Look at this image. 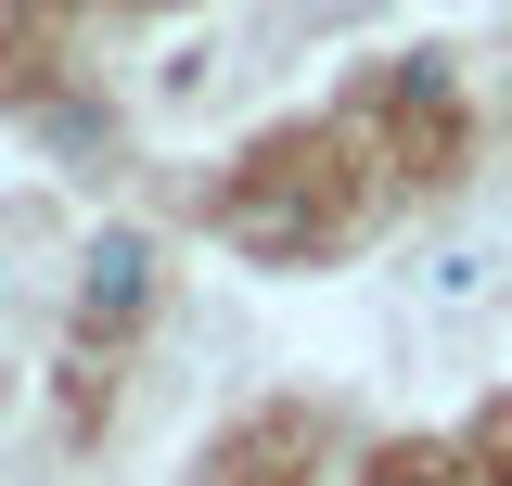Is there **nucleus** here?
<instances>
[{
	"label": "nucleus",
	"instance_id": "f03ea898",
	"mask_svg": "<svg viewBox=\"0 0 512 486\" xmlns=\"http://www.w3.org/2000/svg\"><path fill=\"white\" fill-rule=\"evenodd\" d=\"M372 486H436V474H372Z\"/></svg>",
	"mask_w": 512,
	"mask_h": 486
},
{
	"label": "nucleus",
	"instance_id": "f257e3e1",
	"mask_svg": "<svg viewBox=\"0 0 512 486\" xmlns=\"http://www.w3.org/2000/svg\"><path fill=\"white\" fill-rule=\"evenodd\" d=\"M141 307H154V243H141V231H103V243H90V282H77V320L116 333V320H141Z\"/></svg>",
	"mask_w": 512,
	"mask_h": 486
}]
</instances>
